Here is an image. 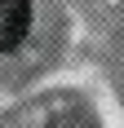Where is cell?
Returning a JSON list of instances; mask_svg holds the SVG:
<instances>
[{"label": "cell", "mask_w": 124, "mask_h": 128, "mask_svg": "<svg viewBox=\"0 0 124 128\" xmlns=\"http://www.w3.org/2000/svg\"><path fill=\"white\" fill-rule=\"evenodd\" d=\"M5 128H102V119L84 93L53 88V93H40L31 102L13 106Z\"/></svg>", "instance_id": "6da1fadb"}, {"label": "cell", "mask_w": 124, "mask_h": 128, "mask_svg": "<svg viewBox=\"0 0 124 128\" xmlns=\"http://www.w3.org/2000/svg\"><path fill=\"white\" fill-rule=\"evenodd\" d=\"M40 4L36 0H0V49H5V66H9V80L18 75L27 53V40L36 31Z\"/></svg>", "instance_id": "7a4b0ae2"}]
</instances>
